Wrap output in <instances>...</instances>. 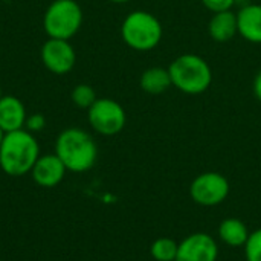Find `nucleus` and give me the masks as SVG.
Listing matches in <instances>:
<instances>
[{"mask_svg":"<svg viewBox=\"0 0 261 261\" xmlns=\"http://www.w3.org/2000/svg\"><path fill=\"white\" fill-rule=\"evenodd\" d=\"M66 173H67V170H66L64 164L55 153L40 156L31 170L32 180L41 188H54V187L60 185L63 182Z\"/></svg>","mask_w":261,"mask_h":261,"instance_id":"10","label":"nucleus"},{"mask_svg":"<svg viewBox=\"0 0 261 261\" xmlns=\"http://www.w3.org/2000/svg\"><path fill=\"white\" fill-rule=\"evenodd\" d=\"M40 158V145L34 133L26 128L5 133L0 144V168L11 177L31 173Z\"/></svg>","mask_w":261,"mask_h":261,"instance_id":"1","label":"nucleus"},{"mask_svg":"<svg viewBox=\"0 0 261 261\" xmlns=\"http://www.w3.org/2000/svg\"><path fill=\"white\" fill-rule=\"evenodd\" d=\"M24 104L12 95H5L0 98V128L5 133L21 130L26 122Z\"/></svg>","mask_w":261,"mask_h":261,"instance_id":"11","label":"nucleus"},{"mask_svg":"<svg viewBox=\"0 0 261 261\" xmlns=\"http://www.w3.org/2000/svg\"><path fill=\"white\" fill-rule=\"evenodd\" d=\"M55 154L61 159L67 171L86 173L96 164L98 147L87 132L72 127L58 135L55 141Z\"/></svg>","mask_w":261,"mask_h":261,"instance_id":"2","label":"nucleus"},{"mask_svg":"<svg viewBox=\"0 0 261 261\" xmlns=\"http://www.w3.org/2000/svg\"><path fill=\"white\" fill-rule=\"evenodd\" d=\"M164 35L162 24L156 15L148 11L130 12L121 24V37L124 43L139 52L154 49Z\"/></svg>","mask_w":261,"mask_h":261,"instance_id":"4","label":"nucleus"},{"mask_svg":"<svg viewBox=\"0 0 261 261\" xmlns=\"http://www.w3.org/2000/svg\"><path fill=\"white\" fill-rule=\"evenodd\" d=\"M231 191L228 179L216 171L199 174L190 187V196L200 206H217L223 203Z\"/></svg>","mask_w":261,"mask_h":261,"instance_id":"7","label":"nucleus"},{"mask_svg":"<svg viewBox=\"0 0 261 261\" xmlns=\"http://www.w3.org/2000/svg\"><path fill=\"white\" fill-rule=\"evenodd\" d=\"M243 248L246 261H261V229L249 234V239Z\"/></svg>","mask_w":261,"mask_h":261,"instance_id":"18","label":"nucleus"},{"mask_svg":"<svg viewBox=\"0 0 261 261\" xmlns=\"http://www.w3.org/2000/svg\"><path fill=\"white\" fill-rule=\"evenodd\" d=\"M179 243L170 237L156 239L150 246V255L154 261H176Z\"/></svg>","mask_w":261,"mask_h":261,"instance_id":"16","label":"nucleus"},{"mask_svg":"<svg viewBox=\"0 0 261 261\" xmlns=\"http://www.w3.org/2000/svg\"><path fill=\"white\" fill-rule=\"evenodd\" d=\"M2 96H3V95H2V89H0V98H2Z\"/></svg>","mask_w":261,"mask_h":261,"instance_id":"24","label":"nucleus"},{"mask_svg":"<svg viewBox=\"0 0 261 261\" xmlns=\"http://www.w3.org/2000/svg\"><path fill=\"white\" fill-rule=\"evenodd\" d=\"M239 34L249 43L261 44V5L248 3L237 12Z\"/></svg>","mask_w":261,"mask_h":261,"instance_id":"12","label":"nucleus"},{"mask_svg":"<svg viewBox=\"0 0 261 261\" xmlns=\"http://www.w3.org/2000/svg\"><path fill=\"white\" fill-rule=\"evenodd\" d=\"M217 234H219L220 242L225 243L226 246L240 248V246L246 245L251 232L243 220H240L237 217H229V219H225L219 225Z\"/></svg>","mask_w":261,"mask_h":261,"instance_id":"14","label":"nucleus"},{"mask_svg":"<svg viewBox=\"0 0 261 261\" xmlns=\"http://www.w3.org/2000/svg\"><path fill=\"white\" fill-rule=\"evenodd\" d=\"M3 136H5V132L0 128V144H2V141H3Z\"/></svg>","mask_w":261,"mask_h":261,"instance_id":"23","label":"nucleus"},{"mask_svg":"<svg viewBox=\"0 0 261 261\" xmlns=\"http://www.w3.org/2000/svg\"><path fill=\"white\" fill-rule=\"evenodd\" d=\"M171 83L187 95H199L210 89L213 70L205 58L196 54H184L173 60L168 67Z\"/></svg>","mask_w":261,"mask_h":261,"instance_id":"3","label":"nucleus"},{"mask_svg":"<svg viewBox=\"0 0 261 261\" xmlns=\"http://www.w3.org/2000/svg\"><path fill=\"white\" fill-rule=\"evenodd\" d=\"M72 102L78 107V109H90L93 106V102L98 99L96 93L93 90V87H90L89 84H78L72 93H70Z\"/></svg>","mask_w":261,"mask_h":261,"instance_id":"17","label":"nucleus"},{"mask_svg":"<svg viewBox=\"0 0 261 261\" xmlns=\"http://www.w3.org/2000/svg\"><path fill=\"white\" fill-rule=\"evenodd\" d=\"M254 93H255L257 99L261 102V70L258 72V75L255 76V81H254Z\"/></svg>","mask_w":261,"mask_h":261,"instance_id":"21","label":"nucleus"},{"mask_svg":"<svg viewBox=\"0 0 261 261\" xmlns=\"http://www.w3.org/2000/svg\"><path fill=\"white\" fill-rule=\"evenodd\" d=\"M46 127V119L41 113H34L31 116L26 118V122H24V128L31 133H38L41 132L43 128Z\"/></svg>","mask_w":261,"mask_h":261,"instance_id":"20","label":"nucleus"},{"mask_svg":"<svg viewBox=\"0 0 261 261\" xmlns=\"http://www.w3.org/2000/svg\"><path fill=\"white\" fill-rule=\"evenodd\" d=\"M217 242L206 232H194L179 243L176 261H217Z\"/></svg>","mask_w":261,"mask_h":261,"instance_id":"9","label":"nucleus"},{"mask_svg":"<svg viewBox=\"0 0 261 261\" xmlns=\"http://www.w3.org/2000/svg\"><path fill=\"white\" fill-rule=\"evenodd\" d=\"M83 24V11L75 0L52 2L43 17V28L49 38L69 40Z\"/></svg>","mask_w":261,"mask_h":261,"instance_id":"5","label":"nucleus"},{"mask_svg":"<svg viewBox=\"0 0 261 261\" xmlns=\"http://www.w3.org/2000/svg\"><path fill=\"white\" fill-rule=\"evenodd\" d=\"M87 112L90 127L102 136H115L125 127V110L115 99L98 98Z\"/></svg>","mask_w":261,"mask_h":261,"instance_id":"6","label":"nucleus"},{"mask_svg":"<svg viewBox=\"0 0 261 261\" xmlns=\"http://www.w3.org/2000/svg\"><path fill=\"white\" fill-rule=\"evenodd\" d=\"M41 61L44 67L55 75H66L75 66L76 55L69 40L49 38L41 46Z\"/></svg>","mask_w":261,"mask_h":261,"instance_id":"8","label":"nucleus"},{"mask_svg":"<svg viewBox=\"0 0 261 261\" xmlns=\"http://www.w3.org/2000/svg\"><path fill=\"white\" fill-rule=\"evenodd\" d=\"M139 86L144 92L150 95H159L167 92L173 86V83L168 69L156 66V67H148L142 72L139 78Z\"/></svg>","mask_w":261,"mask_h":261,"instance_id":"15","label":"nucleus"},{"mask_svg":"<svg viewBox=\"0 0 261 261\" xmlns=\"http://www.w3.org/2000/svg\"><path fill=\"white\" fill-rule=\"evenodd\" d=\"M200 2L211 12H222V11H231L237 0H200Z\"/></svg>","mask_w":261,"mask_h":261,"instance_id":"19","label":"nucleus"},{"mask_svg":"<svg viewBox=\"0 0 261 261\" xmlns=\"http://www.w3.org/2000/svg\"><path fill=\"white\" fill-rule=\"evenodd\" d=\"M109 2H112V3H128L130 0H109Z\"/></svg>","mask_w":261,"mask_h":261,"instance_id":"22","label":"nucleus"},{"mask_svg":"<svg viewBox=\"0 0 261 261\" xmlns=\"http://www.w3.org/2000/svg\"><path fill=\"white\" fill-rule=\"evenodd\" d=\"M208 34L219 43H226L239 34L237 14L232 11L214 12L208 21Z\"/></svg>","mask_w":261,"mask_h":261,"instance_id":"13","label":"nucleus"}]
</instances>
